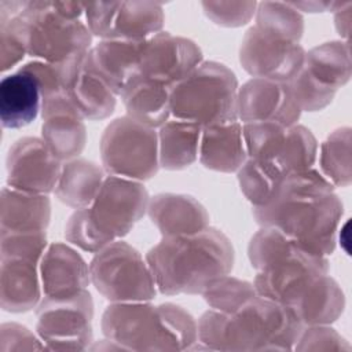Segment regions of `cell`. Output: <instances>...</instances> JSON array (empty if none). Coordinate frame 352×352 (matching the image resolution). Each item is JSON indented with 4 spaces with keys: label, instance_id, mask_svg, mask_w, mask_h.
Segmentation results:
<instances>
[{
    "label": "cell",
    "instance_id": "obj_1",
    "mask_svg": "<svg viewBox=\"0 0 352 352\" xmlns=\"http://www.w3.org/2000/svg\"><path fill=\"white\" fill-rule=\"evenodd\" d=\"M342 213L334 186L315 168L286 175L265 205L252 206L258 226L275 227L326 257L336 249Z\"/></svg>",
    "mask_w": 352,
    "mask_h": 352
},
{
    "label": "cell",
    "instance_id": "obj_2",
    "mask_svg": "<svg viewBox=\"0 0 352 352\" xmlns=\"http://www.w3.org/2000/svg\"><path fill=\"white\" fill-rule=\"evenodd\" d=\"M235 252L231 239L214 227L162 238L146 253L157 290L165 296L201 294L216 278L228 275Z\"/></svg>",
    "mask_w": 352,
    "mask_h": 352
},
{
    "label": "cell",
    "instance_id": "obj_3",
    "mask_svg": "<svg viewBox=\"0 0 352 352\" xmlns=\"http://www.w3.org/2000/svg\"><path fill=\"white\" fill-rule=\"evenodd\" d=\"M301 330L286 305L256 294L234 312H204L198 342L213 351H292Z\"/></svg>",
    "mask_w": 352,
    "mask_h": 352
},
{
    "label": "cell",
    "instance_id": "obj_4",
    "mask_svg": "<svg viewBox=\"0 0 352 352\" xmlns=\"http://www.w3.org/2000/svg\"><path fill=\"white\" fill-rule=\"evenodd\" d=\"M100 327L122 351H186L198 342V322L173 302H111Z\"/></svg>",
    "mask_w": 352,
    "mask_h": 352
},
{
    "label": "cell",
    "instance_id": "obj_5",
    "mask_svg": "<svg viewBox=\"0 0 352 352\" xmlns=\"http://www.w3.org/2000/svg\"><path fill=\"white\" fill-rule=\"evenodd\" d=\"M250 265L256 270L257 294L289 307L318 276L329 274V260L275 227H261L248 245Z\"/></svg>",
    "mask_w": 352,
    "mask_h": 352
},
{
    "label": "cell",
    "instance_id": "obj_6",
    "mask_svg": "<svg viewBox=\"0 0 352 352\" xmlns=\"http://www.w3.org/2000/svg\"><path fill=\"white\" fill-rule=\"evenodd\" d=\"M238 80L226 65L204 60L170 88L172 118L205 126L238 121Z\"/></svg>",
    "mask_w": 352,
    "mask_h": 352
},
{
    "label": "cell",
    "instance_id": "obj_7",
    "mask_svg": "<svg viewBox=\"0 0 352 352\" xmlns=\"http://www.w3.org/2000/svg\"><path fill=\"white\" fill-rule=\"evenodd\" d=\"M19 16L28 55L38 60L62 63L91 50L87 23L70 16L62 1H26Z\"/></svg>",
    "mask_w": 352,
    "mask_h": 352
},
{
    "label": "cell",
    "instance_id": "obj_8",
    "mask_svg": "<svg viewBox=\"0 0 352 352\" xmlns=\"http://www.w3.org/2000/svg\"><path fill=\"white\" fill-rule=\"evenodd\" d=\"M91 283L110 302L151 301L158 290L146 257L118 239L94 254Z\"/></svg>",
    "mask_w": 352,
    "mask_h": 352
},
{
    "label": "cell",
    "instance_id": "obj_9",
    "mask_svg": "<svg viewBox=\"0 0 352 352\" xmlns=\"http://www.w3.org/2000/svg\"><path fill=\"white\" fill-rule=\"evenodd\" d=\"M99 150L107 175L144 182L160 169L158 133L129 116L118 117L104 128Z\"/></svg>",
    "mask_w": 352,
    "mask_h": 352
},
{
    "label": "cell",
    "instance_id": "obj_10",
    "mask_svg": "<svg viewBox=\"0 0 352 352\" xmlns=\"http://www.w3.org/2000/svg\"><path fill=\"white\" fill-rule=\"evenodd\" d=\"M248 158L256 160L280 176L314 168L318 157V142L304 125L280 122L242 124Z\"/></svg>",
    "mask_w": 352,
    "mask_h": 352
},
{
    "label": "cell",
    "instance_id": "obj_11",
    "mask_svg": "<svg viewBox=\"0 0 352 352\" xmlns=\"http://www.w3.org/2000/svg\"><path fill=\"white\" fill-rule=\"evenodd\" d=\"M92 319L87 289L63 298L43 297L36 307V333L50 351H85L92 342Z\"/></svg>",
    "mask_w": 352,
    "mask_h": 352
},
{
    "label": "cell",
    "instance_id": "obj_12",
    "mask_svg": "<svg viewBox=\"0 0 352 352\" xmlns=\"http://www.w3.org/2000/svg\"><path fill=\"white\" fill-rule=\"evenodd\" d=\"M148 192L142 182L109 175L94 202L88 219L100 236L111 243L121 239L147 213Z\"/></svg>",
    "mask_w": 352,
    "mask_h": 352
},
{
    "label": "cell",
    "instance_id": "obj_13",
    "mask_svg": "<svg viewBox=\"0 0 352 352\" xmlns=\"http://www.w3.org/2000/svg\"><path fill=\"white\" fill-rule=\"evenodd\" d=\"M85 23L102 40H147L162 32L164 7L154 1L84 3Z\"/></svg>",
    "mask_w": 352,
    "mask_h": 352
},
{
    "label": "cell",
    "instance_id": "obj_14",
    "mask_svg": "<svg viewBox=\"0 0 352 352\" xmlns=\"http://www.w3.org/2000/svg\"><path fill=\"white\" fill-rule=\"evenodd\" d=\"M305 50L296 43L263 32L254 25L239 45V63L254 78L290 81L302 67Z\"/></svg>",
    "mask_w": 352,
    "mask_h": 352
},
{
    "label": "cell",
    "instance_id": "obj_15",
    "mask_svg": "<svg viewBox=\"0 0 352 352\" xmlns=\"http://www.w3.org/2000/svg\"><path fill=\"white\" fill-rule=\"evenodd\" d=\"M6 170L8 187L48 195L56 187L62 161L52 154L41 138L25 136L8 148Z\"/></svg>",
    "mask_w": 352,
    "mask_h": 352
},
{
    "label": "cell",
    "instance_id": "obj_16",
    "mask_svg": "<svg viewBox=\"0 0 352 352\" xmlns=\"http://www.w3.org/2000/svg\"><path fill=\"white\" fill-rule=\"evenodd\" d=\"M202 62V51L197 43L160 32L143 43L140 74L172 88Z\"/></svg>",
    "mask_w": 352,
    "mask_h": 352
},
{
    "label": "cell",
    "instance_id": "obj_17",
    "mask_svg": "<svg viewBox=\"0 0 352 352\" xmlns=\"http://www.w3.org/2000/svg\"><path fill=\"white\" fill-rule=\"evenodd\" d=\"M301 113L287 82L252 77L238 89L236 117L242 124L274 121L293 125Z\"/></svg>",
    "mask_w": 352,
    "mask_h": 352
},
{
    "label": "cell",
    "instance_id": "obj_18",
    "mask_svg": "<svg viewBox=\"0 0 352 352\" xmlns=\"http://www.w3.org/2000/svg\"><path fill=\"white\" fill-rule=\"evenodd\" d=\"M41 139L62 162L78 158L87 143L84 118L66 94L41 100Z\"/></svg>",
    "mask_w": 352,
    "mask_h": 352
},
{
    "label": "cell",
    "instance_id": "obj_19",
    "mask_svg": "<svg viewBox=\"0 0 352 352\" xmlns=\"http://www.w3.org/2000/svg\"><path fill=\"white\" fill-rule=\"evenodd\" d=\"M85 54L62 62L63 89L84 120H104L116 109V94L85 60Z\"/></svg>",
    "mask_w": 352,
    "mask_h": 352
},
{
    "label": "cell",
    "instance_id": "obj_20",
    "mask_svg": "<svg viewBox=\"0 0 352 352\" xmlns=\"http://www.w3.org/2000/svg\"><path fill=\"white\" fill-rule=\"evenodd\" d=\"M38 270L43 297H70L91 283L89 264L73 246L63 242L48 243Z\"/></svg>",
    "mask_w": 352,
    "mask_h": 352
},
{
    "label": "cell",
    "instance_id": "obj_21",
    "mask_svg": "<svg viewBox=\"0 0 352 352\" xmlns=\"http://www.w3.org/2000/svg\"><path fill=\"white\" fill-rule=\"evenodd\" d=\"M144 40L107 38L99 41L85 55L89 67L120 96L124 88L140 74V54Z\"/></svg>",
    "mask_w": 352,
    "mask_h": 352
},
{
    "label": "cell",
    "instance_id": "obj_22",
    "mask_svg": "<svg viewBox=\"0 0 352 352\" xmlns=\"http://www.w3.org/2000/svg\"><path fill=\"white\" fill-rule=\"evenodd\" d=\"M147 214L162 238L197 234L209 227V213L191 195L160 192L150 198Z\"/></svg>",
    "mask_w": 352,
    "mask_h": 352
},
{
    "label": "cell",
    "instance_id": "obj_23",
    "mask_svg": "<svg viewBox=\"0 0 352 352\" xmlns=\"http://www.w3.org/2000/svg\"><path fill=\"white\" fill-rule=\"evenodd\" d=\"M40 263L19 257H0V307L6 312L32 311L43 298Z\"/></svg>",
    "mask_w": 352,
    "mask_h": 352
},
{
    "label": "cell",
    "instance_id": "obj_24",
    "mask_svg": "<svg viewBox=\"0 0 352 352\" xmlns=\"http://www.w3.org/2000/svg\"><path fill=\"white\" fill-rule=\"evenodd\" d=\"M199 162L210 170L234 173L248 160L239 121L205 126L199 143Z\"/></svg>",
    "mask_w": 352,
    "mask_h": 352
},
{
    "label": "cell",
    "instance_id": "obj_25",
    "mask_svg": "<svg viewBox=\"0 0 352 352\" xmlns=\"http://www.w3.org/2000/svg\"><path fill=\"white\" fill-rule=\"evenodd\" d=\"M287 308L302 327L331 324L344 312L345 296L337 280L323 274L314 279Z\"/></svg>",
    "mask_w": 352,
    "mask_h": 352
},
{
    "label": "cell",
    "instance_id": "obj_26",
    "mask_svg": "<svg viewBox=\"0 0 352 352\" xmlns=\"http://www.w3.org/2000/svg\"><path fill=\"white\" fill-rule=\"evenodd\" d=\"M51 220L48 195L3 187L0 194V232L47 231Z\"/></svg>",
    "mask_w": 352,
    "mask_h": 352
},
{
    "label": "cell",
    "instance_id": "obj_27",
    "mask_svg": "<svg viewBox=\"0 0 352 352\" xmlns=\"http://www.w3.org/2000/svg\"><path fill=\"white\" fill-rule=\"evenodd\" d=\"M41 113L40 89L28 73L16 70L0 81V120L8 129L29 125Z\"/></svg>",
    "mask_w": 352,
    "mask_h": 352
},
{
    "label": "cell",
    "instance_id": "obj_28",
    "mask_svg": "<svg viewBox=\"0 0 352 352\" xmlns=\"http://www.w3.org/2000/svg\"><path fill=\"white\" fill-rule=\"evenodd\" d=\"M126 116L150 126L160 128L170 118V87L142 74L121 92Z\"/></svg>",
    "mask_w": 352,
    "mask_h": 352
},
{
    "label": "cell",
    "instance_id": "obj_29",
    "mask_svg": "<svg viewBox=\"0 0 352 352\" xmlns=\"http://www.w3.org/2000/svg\"><path fill=\"white\" fill-rule=\"evenodd\" d=\"M202 126L194 122L169 118L160 126L158 160L166 170H180L198 160Z\"/></svg>",
    "mask_w": 352,
    "mask_h": 352
},
{
    "label": "cell",
    "instance_id": "obj_30",
    "mask_svg": "<svg viewBox=\"0 0 352 352\" xmlns=\"http://www.w3.org/2000/svg\"><path fill=\"white\" fill-rule=\"evenodd\" d=\"M104 177V169L95 162L74 158L62 164L54 194L73 209L88 208L98 195Z\"/></svg>",
    "mask_w": 352,
    "mask_h": 352
},
{
    "label": "cell",
    "instance_id": "obj_31",
    "mask_svg": "<svg viewBox=\"0 0 352 352\" xmlns=\"http://www.w3.org/2000/svg\"><path fill=\"white\" fill-rule=\"evenodd\" d=\"M302 66L319 82L338 91L351 78L349 43L333 40L319 44L305 52Z\"/></svg>",
    "mask_w": 352,
    "mask_h": 352
},
{
    "label": "cell",
    "instance_id": "obj_32",
    "mask_svg": "<svg viewBox=\"0 0 352 352\" xmlns=\"http://www.w3.org/2000/svg\"><path fill=\"white\" fill-rule=\"evenodd\" d=\"M351 128L341 126L333 131L319 148L320 173L334 187H348L352 180Z\"/></svg>",
    "mask_w": 352,
    "mask_h": 352
},
{
    "label": "cell",
    "instance_id": "obj_33",
    "mask_svg": "<svg viewBox=\"0 0 352 352\" xmlns=\"http://www.w3.org/2000/svg\"><path fill=\"white\" fill-rule=\"evenodd\" d=\"M26 1L0 0V70L7 72L28 55L23 25L19 16Z\"/></svg>",
    "mask_w": 352,
    "mask_h": 352
},
{
    "label": "cell",
    "instance_id": "obj_34",
    "mask_svg": "<svg viewBox=\"0 0 352 352\" xmlns=\"http://www.w3.org/2000/svg\"><path fill=\"white\" fill-rule=\"evenodd\" d=\"M254 18V26L263 32L300 44L304 33V18L290 3L260 1Z\"/></svg>",
    "mask_w": 352,
    "mask_h": 352
},
{
    "label": "cell",
    "instance_id": "obj_35",
    "mask_svg": "<svg viewBox=\"0 0 352 352\" xmlns=\"http://www.w3.org/2000/svg\"><path fill=\"white\" fill-rule=\"evenodd\" d=\"M242 194L253 206L265 205L274 195L283 176L270 166L248 158L236 172Z\"/></svg>",
    "mask_w": 352,
    "mask_h": 352
},
{
    "label": "cell",
    "instance_id": "obj_36",
    "mask_svg": "<svg viewBox=\"0 0 352 352\" xmlns=\"http://www.w3.org/2000/svg\"><path fill=\"white\" fill-rule=\"evenodd\" d=\"M206 304L220 312H234L245 301L257 294L253 282L223 275L213 279L201 293Z\"/></svg>",
    "mask_w": 352,
    "mask_h": 352
},
{
    "label": "cell",
    "instance_id": "obj_37",
    "mask_svg": "<svg viewBox=\"0 0 352 352\" xmlns=\"http://www.w3.org/2000/svg\"><path fill=\"white\" fill-rule=\"evenodd\" d=\"M287 84L301 111L323 110L333 102L337 94L336 89L319 82L304 66Z\"/></svg>",
    "mask_w": 352,
    "mask_h": 352
},
{
    "label": "cell",
    "instance_id": "obj_38",
    "mask_svg": "<svg viewBox=\"0 0 352 352\" xmlns=\"http://www.w3.org/2000/svg\"><path fill=\"white\" fill-rule=\"evenodd\" d=\"M47 246L45 231L0 232V257H19L40 263Z\"/></svg>",
    "mask_w": 352,
    "mask_h": 352
},
{
    "label": "cell",
    "instance_id": "obj_39",
    "mask_svg": "<svg viewBox=\"0 0 352 352\" xmlns=\"http://www.w3.org/2000/svg\"><path fill=\"white\" fill-rule=\"evenodd\" d=\"M205 15L216 25L241 28L256 14L257 1H202Z\"/></svg>",
    "mask_w": 352,
    "mask_h": 352
},
{
    "label": "cell",
    "instance_id": "obj_40",
    "mask_svg": "<svg viewBox=\"0 0 352 352\" xmlns=\"http://www.w3.org/2000/svg\"><path fill=\"white\" fill-rule=\"evenodd\" d=\"M65 238L70 245L94 254L110 245L94 228L88 219L87 208L76 209L69 217L65 227Z\"/></svg>",
    "mask_w": 352,
    "mask_h": 352
},
{
    "label": "cell",
    "instance_id": "obj_41",
    "mask_svg": "<svg viewBox=\"0 0 352 352\" xmlns=\"http://www.w3.org/2000/svg\"><path fill=\"white\" fill-rule=\"evenodd\" d=\"M294 351H349L346 340L330 324H316L302 327Z\"/></svg>",
    "mask_w": 352,
    "mask_h": 352
},
{
    "label": "cell",
    "instance_id": "obj_42",
    "mask_svg": "<svg viewBox=\"0 0 352 352\" xmlns=\"http://www.w3.org/2000/svg\"><path fill=\"white\" fill-rule=\"evenodd\" d=\"M47 349L40 337L26 326L15 322H6L0 326V352L43 351Z\"/></svg>",
    "mask_w": 352,
    "mask_h": 352
},
{
    "label": "cell",
    "instance_id": "obj_43",
    "mask_svg": "<svg viewBox=\"0 0 352 352\" xmlns=\"http://www.w3.org/2000/svg\"><path fill=\"white\" fill-rule=\"evenodd\" d=\"M351 6H352L351 1H346V3L334 1L333 8H331V11L334 12V25H336V29H337L338 34L345 38V41H348V36H349Z\"/></svg>",
    "mask_w": 352,
    "mask_h": 352
},
{
    "label": "cell",
    "instance_id": "obj_44",
    "mask_svg": "<svg viewBox=\"0 0 352 352\" xmlns=\"http://www.w3.org/2000/svg\"><path fill=\"white\" fill-rule=\"evenodd\" d=\"M298 12H323V11H331L334 1H300V3H290Z\"/></svg>",
    "mask_w": 352,
    "mask_h": 352
}]
</instances>
